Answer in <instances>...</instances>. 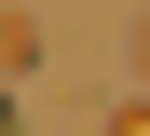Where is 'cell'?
I'll return each mask as SVG.
<instances>
[{
  "label": "cell",
  "mask_w": 150,
  "mask_h": 136,
  "mask_svg": "<svg viewBox=\"0 0 150 136\" xmlns=\"http://www.w3.org/2000/svg\"><path fill=\"white\" fill-rule=\"evenodd\" d=\"M109 136H150V109H109Z\"/></svg>",
  "instance_id": "obj_1"
}]
</instances>
